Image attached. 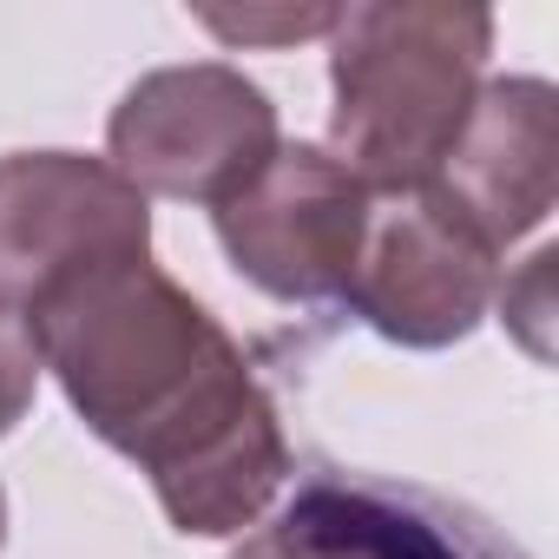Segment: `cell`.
<instances>
[{"label":"cell","mask_w":559,"mask_h":559,"mask_svg":"<svg viewBox=\"0 0 559 559\" xmlns=\"http://www.w3.org/2000/svg\"><path fill=\"white\" fill-rule=\"evenodd\" d=\"M40 349H34V330L21 310L0 304V435H14L34 408V389H40Z\"/></svg>","instance_id":"30bf717a"},{"label":"cell","mask_w":559,"mask_h":559,"mask_svg":"<svg viewBox=\"0 0 559 559\" xmlns=\"http://www.w3.org/2000/svg\"><path fill=\"white\" fill-rule=\"evenodd\" d=\"M376 198L323 145H276L224 204H211L217 243L243 284L276 304L343 297Z\"/></svg>","instance_id":"277c9868"},{"label":"cell","mask_w":559,"mask_h":559,"mask_svg":"<svg viewBox=\"0 0 559 559\" xmlns=\"http://www.w3.org/2000/svg\"><path fill=\"white\" fill-rule=\"evenodd\" d=\"M493 53V14L467 0H369L330 27V158L369 198L435 185Z\"/></svg>","instance_id":"7a4b0ae2"},{"label":"cell","mask_w":559,"mask_h":559,"mask_svg":"<svg viewBox=\"0 0 559 559\" xmlns=\"http://www.w3.org/2000/svg\"><path fill=\"white\" fill-rule=\"evenodd\" d=\"M276 145V106L257 80L224 60L158 67L106 119V165L139 198L171 204H224Z\"/></svg>","instance_id":"3957f363"},{"label":"cell","mask_w":559,"mask_h":559,"mask_svg":"<svg viewBox=\"0 0 559 559\" xmlns=\"http://www.w3.org/2000/svg\"><path fill=\"white\" fill-rule=\"evenodd\" d=\"M40 369L73 415L152 480L185 539H237L290 474L276 402L230 330L152 263L86 270L27 310Z\"/></svg>","instance_id":"6da1fadb"},{"label":"cell","mask_w":559,"mask_h":559,"mask_svg":"<svg viewBox=\"0 0 559 559\" xmlns=\"http://www.w3.org/2000/svg\"><path fill=\"white\" fill-rule=\"evenodd\" d=\"M198 21L224 40V47H284V40H310V34H330L336 27V8H243V14H224V8H198Z\"/></svg>","instance_id":"9c48e42d"},{"label":"cell","mask_w":559,"mask_h":559,"mask_svg":"<svg viewBox=\"0 0 559 559\" xmlns=\"http://www.w3.org/2000/svg\"><path fill=\"white\" fill-rule=\"evenodd\" d=\"M500 297V257L421 185L369 211L343 304L402 349H454Z\"/></svg>","instance_id":"8992f818"},{"label":"cell","mask_w":559,"mask_h":559,"mask_svg":"<svg viewBox=\"0 0 559 559\" xmlns=\"http://www.w3.org/2000/svg\"><path fill=\"white\" fill-rule=\"evenodd\" d=\"M126 257H152V198L86 152L0 158V304L34 310L60 284Z\"/></svg>","instance_id":"5b68a950"},{"label":"cell","mask_w":559,"mask_h":559,"mask_svg":"<svg viewBox=\"0 0 559 559\" xmlns=\"http://www.w3.org/2000/svg\"><path fill=\"white\" fill-rule=\"evenodd\" d=\"M428 191L493 257L539 230L559 198V93L533 73L487 80Z\"/></svg>","instance_id":"52a82bcc"},{"label":"cell","mask_w":559,"mask_h":559,"mask_svg":"<svg viewBox=\"0 0 559 559\" xmlns=\"http://www.w3.org/2000/svg\"><path fill=\"white\" fill-rule=\"evenodd\" d=\"M0 539H8V493H0Z\"/></svg>","instance_id":"8fae6325"},{"label":"cell","mask_w":559,"mask_h":559,"mask_svg":"<svg viewBox=\"0 0 559 559\" xmlns=\"http://www.w3.org/2000/svg\"><path fill=\"white\" fill-rule=\"evenodd\" d=\"M230 559H382V552L362 526H349V520L330 526L323 507H304V513H284L276 526L250 533Z\"/></svg>","instance_id":"ba28073f"}]
</instances>
